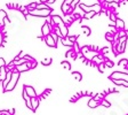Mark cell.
Instances as JSON below:
<instances>
[{"instance_id": "ab89813d", "label": "cell", "mask_w": 128, "mask_h": 115, "mask_svg": "<svg viewBox=\"0 0 128 115\" xmlns=\"http://www.w3.org/2000/svg\"><path fill=\"white\" fill-rule=\"evenodd\" d=\"M21 11L24 12V14H29V11H27V8H24V7H22V8H21Z\"/></svg>"}, {"instance_id": "5bb4252c", "label": "cell", "mask_w": 128, "mask_h": 115, "mask_svg": "<svg viewBox=\"0 0 128 115\" xmlns=\"http://www.w3.org/2000/svg\"><path fill=\"white\" fill-rule=\"evenodd\" d=\"M6 17H7V13L5 11H2V9H0V27H3Z\"/></svg>"}, {"instance_id": "f35d334b", "label": "cell", "mask_w": 128, "mask_h": 115, "mask_svg": "<svg viewBox=\"0 0 128 115\" xmlns=\"http://www.w3.org/2000/svg\"><path fill=\"white\" fill-rule=\"evenodd\" d=\"M50 92V89H47V91H45L44 93H42V97H46L47 94H48V93Z\"/></svg>"}, {"instance_id": "ffe728a7", "label": "cell", "mask_w": 128, "mask_h": 115, "mask_svg": "<svg viewBox=\"0 0 128 115\" xmlns=\"http://www.w3.org/2000/svg\"><path fill=\"white\" fill-rule=\"evenodd\" d=\"M61 41H62V44L65 45V46H72V47H73L74 43H72L71 40H69L68 38H62V39H61Z\"/></svg>"}, {"instance_id": "6da1fadb", "label": "cell", "mask_w": 128, "mask_h": 115, "mask_svg": "<svg viewBox=\"0 0 128 115\" xmlns=\"http://www.w3.org/2000/svg\"><path fill=\"white\" fill-rule=\"evenodd\" d=\"M52 25L57 27L58 29H60L61 33H62V36H63V38H66V37H68L69 29H68L66 24L64 23V21L62 20L61 16H58V15H54V16H52Z\"/></svg>"}, {"instance_id": "44dd1931", "label": "cell", "mask_w": 128, "mask_h": 115, "mask_svg": "<svg viewBox=\"0 0 128 115\" xmlns=\"http://www.w3.org/2000/svg\"><path fill=\"white\" fill-rule=\"evenodd\" d=\"M62 11H63V13H65V14H68L69 12L71 11L70 5H68L65 1H64V3H63V5H62Z\"/></svg>"}, {"instance_id": "ba28073f", "label": "cell", "mask_w": 128, "mask_h": 115, "mask_svg": "<svg viewBox=\"0 0 128 115\" xmlns=\"http://www.w3.org/2000/svg\"><path fill=\"white\" fill-rule=\"evenodd\" d=\"M50 32H52V27H50V24L47 22L44 23V25L41 27V35H42V37H47Z\"/></svg>"}, {"instance_id": "74e56055", "label": "cell", "mask_w": 128, "mask_h": 115, "mask_svg": "<svg viewBox=\"0 0 128 115\" xmlns=\"http://www.w3.org/2000/svg\"><path fill=\"white\" fill-rule=\"evenodd\" d=\"M109 51V47H104V48H102V51H101V54L103 55V54H105L106 52Z\"/></svg>"}, {"instance_id": "d6a6232c", "label": "cell", "mask_w": 128, "mask_h": 115, "mask_svg": "<svg viewBox=\"0 0 128 115\" xmlns=\"http://www.w3.org/2000/svg\"><path fill=\"white\" fill-rule=\"evenodd\" d=\"M81 30L84 31L86 36H89L90 35V29L88 27H81Z\"/></svg>"}, {"instance_id": "b9f144b4", "label": "cell", "mask_w": 128, "mask_h": 115, "mask_svg": "<svg viewBox=\"0 0 128 115\" xmlns=\"http://www.w3.org/2000/svg\"><path fill=\"white\" fill-rule=\"evenodd\" d=\"M55 0H47V4H52V3H54Z\"/></svg>"}, {"instance_id": "7c38bea8", "label": "cell", "mask_w": 128, "mask_h": 115, "mask_svg": "<svg viewBox=\"0 0 128 115\" xmlns=\"http://www.w3.org/2000/svg\"><path fill=\"white\" fill-rule=\"evenodd\" d=\"M39 101H40V98L39 97H34V98H31V110L35 112L37 108L39 106Z\"/></svg>"}, {"instance_id": "83f0119b", "label": "cell", "mask_w": 128, "mask_h": 115, "mask_svg": "<svg viewBox=\"0 0 128 115\" xmlns=\"http://www.w3.org/2000/svg\"><path fill=\"white\" fill-rule=\"evenodd\" d=\"M61 65H62V67H64L66 70H70L71 69V65H70V62H68V61H63Z\"/></svg>"}, {"instance_id": "836d02e7", "label": "cell", "mask_w": 128, "mask_h": 115, "mask_svg": "<svg viewBox=\"0 0 128 115\" xmlns=\"http://www.w3.org/2000/svg\"><path fill=\"white\" fill-rule=\"evenodd\" d=\"M66 38H68L69 40H71L72 43H76V41H77V38H78V36H77V35H74V36H68Z\"/></svg>"}, {"instance_id": "7402d4cb", "label": "cell", "mask_w": 128, "mask_h": 115, "mask_svg": "<svg viewBox=\"0 0 128 115\" xmlns=\"http://www.w3.org/2000/svg\"><path fill=\"white\" fill-rule=\"evenodd\" d=\"M48 8H50V7L47 5V3H40L37 5V8L35 9H48Z\"/></svg>"}, {"instance_id": "5b68a950", "label": "cell", "mask_w": 128, "mask_h": 115, "mask_svg": "<svg viewBox=\"0 0 128 115\" xmlns=\"http://www.w3.org/2000/svg\"><path fill=\"white\" fill-rule=\"evenodd\" d=\"M110 80H124L128 82V73H123V71H113L109 77Z\"/></svg>"}, {"instance_id": "9a60e30c", "label": "cell", "mask_w": 128, "mask_h": 115, "mask_svg": "<svg viewBox=\"0 0 128 115\" xmlns=\"http://www.w3.org/2000/svg\"><path fill=\"white\" fill-rule=\"evenodd\" d=\"M98 105H100V101H96L94 98L90 99L89 101H88V107H89V108H96Z\"/></svg>"}, {"instance_id": "30bf717a", "label": "cell", "mask_w": 128, "mask_h": 115, "mask_svg": "<svg viewBox=\"0 0 128 115\" xmlns=\"http://www.w3.org/2000/svg\"><path fill=\"white\" fill-rule=\"evenodd\" d=\"M11 75H13V70H7L6 78L3 80V82H2V91L6 90V88H7V85H8V83H9V81L11 80Z\"/></svg>"}, {"instance_id": "277c9868", "label": "cell", "mask_w": 128, "mask_h": 115, "mask_svg": "<svg viewBox=\"0 0 128 115\" xmlns=\"http://www.w3.org/2000/svg\"><path fill=\"white\" fill-rule=\"evenodd\" d=\"M52 11H53L52 8H48V9H34V11L29 12V14H30V15H32V16L47 17V16H50Z\"/></svg>"}, {"instance_id": "52a82bcc", "label": "cell", "mask_w": 128, "mask_h": 115, "mask_svg": "<svg viewBox=\"0 0 128 115\" xmlns=\"http://www.w3.org/2000/svg\"><path fill=\"white\" fill-rule=\"evenodd\" d=\"M44 40H45V43H46L49 47H56V45H57V41H55V39H54V37H53V33L52 32L49 33L47 37H44Z\"/></svg>"}, {"instance_id": "ac0fdd59", "label": "cell", "mask_w": 128, "mask_h": 115, "mask_svg": "<svg viewBox=\"0 0 128 115\" xmlns=\"http://www.w3.org/2000/svg\"><path fill=\"white\" fill-rule=\"evenodd\" d=\"M105 38L106 40H109V41H115V33L113 32H106L105 33Z\"/></svg>"}, {"instance_id": "484cf974", "label": "cell", "mask_w": 128, "mask_h": 115, "mask_svg": "<svg viewBox=\"0 0 128 115\" xmlns=\"http://www.w3.org/2000/svg\"><path fill=\"white\" fill-rule=\"evenodd\" d=\"M66 56H68V57L71 56V57H73V59H76V57H77V53L74 52L73 49H70V51L66 53Z\"/></svg>"}, {"instance_id": "9c48e42d", "label": "cell", "mask_w": 128, "mask_h": 115, "mask_svg": "<svg viewBox=\"0 0 128 115\" xmlns=\"http://www.w3.org/2000/svg\"><path fill=\"white\" fill-rule=\"evenodd\" d=\"M23 89L25 90V92L27 93V96L30 97V98H34V97H37V92H35V90L32 88V86H30V85H24Z\"/></svg>"}, {"instance_id": "4fadbf2b", "label": "cell", "mask_w": 128, "mask_h": 115, "mask_svg": "<svg viewBox=\"0 0 128 115\" xmlns=\"http://www.w3.org/2000/svg\"><path fill=\"white\" fill-rule=\"evenodd\" d=\"M104 61H105V59L103 57V55L102 54H97V55H95V56L92 59V62H94V63H96V65H101V63H104Z\"/></svg>"}, {"instance_id": "3957f363", "label": "cell", "mask_w": 128, "mask_h": 115, "mask_svg": "<svg viewBox=\"0 0 128 115\" xmlns=\"http://www.w3.org/2000/svg\"><path fill=\"white\" fill-rule=\"evenodd\" d=\"M78 7H80V8H81L85 13L94 12V13L98 14V13H101V12H102V6L100 5V4H95V5H93V6H86L85 4H79V5H78Z\"/></svg>"}, {"instance_id": "ee69618b", "label": "cell", "mask_w": 128, "mask_h": 115, "mask_svg": "<svg viewBox=\"0 0 128 115\" xmlns=\"http://www.w3.org/2000/svg\"><path fill=\"white\" fill-rule=\"evenodd\" d=\"M127 115H128V114H127Z\"/></svg>"}, {"instance_id": "d4e9b609", "label": "cell", "mask_w": 128, "mask_h": 115, "mask_svg": "<svg viewBox=\"0 0 128 115\" xmlns=\"http://www.w3.org/2000/svg\"><path fill=\"white\" fill-rule=\"evenodd\" d=\"M37 5H38V4L37 3H32V4H30V5H27V11L29 12H31V11H34L35 8H37Z\"/></svg>"}, {"instance_id": "e0dca14e", "label": "cell", "mask_w": 128, "mask_h": 115, "mask_svg": "<svg viewBox=\"0 0 128 115\" xmlns=\"http://www.w3.org/2000/svg\"><path fill=\"white\" fill-rule=\"evenodd\" d=\"M112 81H113V83L117 85H123V86L128 88V82H126V81H124V80H112Z\"/></svg>"}, {"instance_id": "4316f807", "label": "cell", "mask_w": 128, "mask_h": 115, "mask_svg": "<svg viewBox=\"0 0 128 115\" xmlns=\"http://www.w3.org/2000/svg\"><path fill=\"white\" fill-rule=\"evenodd\" d=\"M119 66H123V67L128 68V60L127 59H121V60L119 61Z\"/></svg>"}, {"instance_id": "2e32d148", "label": "cell", "mask_w": 128, "mask_h": 115, "mask_svg": "<svg viewBox=\"0 0 128 115\" xmlns=\"http://www.w3.org/2000/svg\"><path fill=\"white\" fill-rule=\"evenodd\" d=\"M6 75H7V70H6V67L0 68V82H3V80L6 78Z\"/></svg>"}, {"instance_id": "4dcf8cb0", "label": "cell", "mask_w": 128, "mask_h": 115, "mask_svg": "<svg viewBox=\"0 0 128 115\" xmlns=\"http://www.w3.org/2000/svg\"><path fill=\"white\" fill-rule=\"evenodd\" d=\"M104 65H105V67H110V68H112V67L115 66V63L112 62L111 60H106V59H105V61H104Z\"/></svg>"}, {"instance_id": "7bdbcfd3", "label": "cell", "mask_w": 128, "mask_h": 115, "mask_svg": "<svg viewBox=\"0 0 128 115\" xmlns=\"http://www.w3.org/2000/svg\"><path fill=\"white\" fill-rule=\"evenodd\" d=\"M0 115H2V112H1V109H0Z\"/></svg>"}, {"instance_id": "7a4b0ae2", "label": "cell", "mask_w": 128, "mask_h": 115, "mask_svg": "<svg viewBox=\"0 0 128 115\" xmlns=\"http://www.w3.org/2000/svg\"><path fill=\"white\" fill-rule=\"evenodd\" d=\"M19 74H21V73H18V71H17L16 69H13V75H11V80L9 81L8 85H7V88H6V90L3 91V92L13 91L14 89H15V86H16L17 82H18V80H19Z\"/></svg>"}, {"instance_id": "603a6c76", "label": "cell", "mask_w": 128, "mask_h": 115, "mask_svg": "<svg viewBox=\"0 0 128 115\" xmlns=\"http://www.w3.org/2000/svg\"><path fill=\"white\" fill-rule=\"evenodd\" d=\"M80 4V0H73V1H72V3L70 4V8H71V11H73L74 8H76L77 6L79 5Z\"/></svg>"}, {"instance_id": "8fae6325", "label": "cell", "mask_w": 128, "mask_h": 115, "mask_svg": "<svg viewBox=\"0 0 128 115\" xmlns=\"http://www.w3.org/2000/svg\"><path fill=\"white\" fill-rule=\"evenodd\" d=\"M115 27L118 31H121V30H125V22H124L121 19L117 17V20L115 21Z\"/></svg>"}, {"instance_id": "8992f818", "label": "cell", "mask_w": 128, "mask_h": 115, "mask_svg": "<svg viewBox=\"0 0 128 115\" xmlns=\"http://www.w3.org/2000/svg\"><path fill=\"white\" fill-rule=\"evenodd\" d=\"M32 62H33V61H32ZM32 62L26 61V62L22 63V65H19V66H16V67H15V69H16L18 73H22V71H27V70H30V69H32Z\"/></svg>"}, {"instance_id": "1f68e13d", "label": "cell", "mask_w": 128, "mask_h": 115, "mask_svg": "<svg viewBox=\"0 0 128 115\" xmlns=\"http://www.w3.org/2000/svg\"><path fill=\"white\" fill-rule=\"evenodd\" d=\"M50 63H52V59H50V57H47V59L42 60V65H44V66H49Z\"/></svg>"}, {"instance_id": "f546056e", "label": "cell", "mask_w": 128, "mask_h": 115, "mask_svg": "<svg viewBox=\"0 0 128 115\" xmlns=\"http://www.w3.org/2000/svg\"><path fill=\"white\" fill-rule=\"evenodd\" d=\"M72 49H73L77 54H79V53H80V47H79V45H78V43H77V41L73 44V48H72Z\"/></svg>"}, {"instance_id": "e575fe53", "label": "cell", "mask_w": 128, "mask_h": 115, "mask_svg": "<svg viewBox=\"0 0 128 115\" xmlns=\"http://www.w3.org/2000/svg\"><path fill=\"white\" fill-rule=\"evenodd\" d=\"M104 68H105V65H104V63L98 65V70L101 71V73H104Z\"/></svg>"}, {"instance_id": "f1b7e54d", "label": "cell", "mask_w": 128, "mask_h": 115, "mask_svg": "<svg viewBox=\"0 0 128 115\" xmlns=\"http://www.w3.org/2000/svg\"><path fill=\"white\" fill-rule=\"evenodd\" d=\"M94 15H96V13H94V12H89V13H85L84 14V17H85V19H92Z\"/></svg>"}, {"instance_id": "d6986e66", "label": "cell", "mask_w": 128, "mask_h": 115, "mask_svg": "<svg viewBox=\"0 0 128 115\" xmlns=\"http://www.w3.org/2000/svg\"><path fill=\"white\" fill-rule=\"evenodd\" d=\"M72 76L76 78V81H78V82H80V81L82 80V75L80 74L79 71H72Z\"/></svg>"}, {"instance_id": "8d00e7d4", "label": "cell", "mask_w": 128, "mask_h": 115, "mask_svg": "<svg viewBox=\"0 0 128 115\" xmlns=\"http://www.w3.org/2000/svg\"><path fill=\"white\" fill-rule=\"evenodd\" d=\"M104 1H106V3H115V4H119L120 1H121V0H104Z\"/></svg>"}, {"instance_id": "d590c367", "label": "cell", "mask_w": 128, "mask_h": 115, "mask_svg": "<svg viewBox=\"0 0 128 115\" xmlns=\"http://www.w3.org/2000/svg\"><path fill=\"white\" fill-rule=\"evenodd\" d=\"M7 65H6L5 60H3L2 57H0V68H2V67H6Z\"/></svg>"}, {"instance_id": "cb8c5ba5", "label": "cell", "mask_w": 128, "mask_h": 115, "mask_svg": "<svg viewBox=\"0 0 128 115\" xmlns=\"http://www.w3.org/2000/svg\"><path fill=\"white\" fill-rule=\"evenodd\" d=\"M100 105H101V106H103V107H110V106H111V104H110L106 99H102L101 101H100Z\"/></svg>"}, {"instance_id": "60d3db41", "label": "cell", "mask_w": 128, "mask_h": 115, "mask_svg": "<svg viewBox=\"0 0 128 115\" xmlns=\"http://www.w3.org/2000/svg\"><path fill=\"white\" fill-rule=\"evenodd\" d=\"M111 20H113V21H116V20H117V17H116L115 14H111Z\"/></svg>"}]
</instances>
